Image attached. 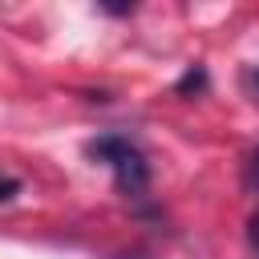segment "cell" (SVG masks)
<instances>
[{"mask_svg": "<svg viewBox=\"0 0 259 259\" xmlns=\"http://www.w3.org/2000/svg\"><path fill=\"white\" fill-rule=\"evenodd\" d=\"M247 243H251V251L259 255V210L247 219Z\"/></svg>", "mask_w": 259, "mask_h": 259, "instance_id": "3", "label": "cell"}, {"mask_svg": "<svg viewBox=\"0 0 259 259\" xmlns=\"http://www.w3.org/2000/svg\"><path fill=\"white\" fill-rule=\"evenodd\" d=\"M89 158H97V162H105V166L113 170V182H117L121 194H142L146 182H150V166H146L142 150L130 146V142L117 138V134H105V138L89 142Z\"/></svg>", "mask_w": 259, "mask_h": 259, "instance_id": "1", "label": "cell"}, {"mask_svg": "<svg viewBox=\"0 0 259 259\" xmlns=\"http://www.w3.org/2000/svg\"><path fill=\"white\" fill-rule=\"evenodd\" d=\"M243 93L259 105V65H247V73H243Z\"/></svg>", "mask_w": 259, "mask_h": 259, "instance_id": "2", "label": "cell"}, {"mask_svg": "<svg viewBox=\"0 0 259 259\" xmlns=\"http://www.w3.org/2000/svg\"><path fill=\"white\" fill-rule=\"evenodd\" d=\"M247 178H251V186H259V150H255L251 162H247Z\"/></svg>", "mask_w": 259, "mask_h": 259, "instance_id": "4", "label": "cell"}, {"mask_svg": "<svg viewBox=\"0 0 259 259\" xmlns=\"http://www.w3.org/2000/svg\"><path fill=\"white\" fill-rule=\"evenodd\" d=\"M12 194H16V182L12 178H0V202H8Z\"/></svg>", "mask_w": 259, "mask_h": 259, "instance_id": "5", "label": "cell"}]
</instances>
